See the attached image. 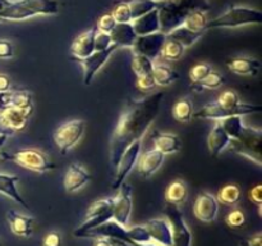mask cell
<instances>
[{
    "mask_svg": "<svg viewBox=\"0 0 262 246\" xmlns=\"http://www.w3.org/2000/svg\"><path fill=\"white\" fill-rule=\"evenodd\" d=\"M163 99L164 92H154L143 99H130L128 101L118 120L110 142V160L113 166L117 167L120 156L128 146L136 141H141L145 136L160 113Z\"/></svg>",
    "mask_w": 262,
    "mask_h": 246,
    "instance_id": "cell-1",
    "label": "cell"
},
{
    "mask_svg": "<svg viewBox=\"0 0 262 246\" xmlns=\"http://www.w3.org/2000/svg\"><path fill=\"white\" fill-rule=\"evenodd\" d=\"M261 107L250 102H242L235 91L228 90L219 96L216 101L209 102L197 113H193V117L201 119H217L222 120L224 118L233 117V115H248L260 113Z\"/></svg>",
    "mask_w": 262,
    "mask_h": 246,
    "instance_id": "cell-2",
    "label": "cell"
},
{
    "mask_svg": "<svg viewBox=\"0 0 262 246\" xmlns=\"http://www.w3.org/2000/svg\"><path fill=\"white\" fill-rule=\"evenodd\" d=\"M210 4L207 0H161L158 2L160 32L170 33L183 25L189 13L194 10H207Z\"/></svg>",
    "mask_w": 262,
    "mask_h": 246,
    "instance_id": "cell-3",
    "label": "cell"
},
{
    "mask_svg": "<svg viewBox=\"0 0 262 246\" xmlns=\"http://www.w3.org/2000/svg\"><path fill=\"white\" fill-rule=\"evenodd\" d=\"M59 13L58 0H17L0 12V20H23L36 15H55Z\"/></svg>",
    "mask_w": 262,
    "mask_h": 246,
    "instance_id": "cell-4",
    "label": "cell"
},
{
    "mask_svg": "<svg viewBox=\"0 0 262 246\" xmlns=\"http://www.w3.org/2000/svg\"><path fill=\"white\" fill-rule=\"evenodd\" d=\"M262 14L260 10L248 7H232L219 17L209 20L206 30L212 28H235L247 25H260Z\"/></svg>",
    "mask_w": 262,
    "mask_h": 246,
    "instance_id": "cell-5",
    "label": "cell"
},
{
    "mask_svg": "<svg viewBox=\"0 0 262 246\" xmlns=\"http://www.w3.org/2000/svg\"><path fill=\"white\" fill-rule=\"evenodd\" d=\"M261 137L262 131L260 128L245 126L238 137L230 140L228 146L234 153L246 156L257 166H261Z\"/></svg>",
    "mask_w": 262,
    "mask_h": 246,
    "instance_id": "cell-6",
    "label": "cell"
},
{
    "mask_svg": "<svg viewBox=\"0 0 262 246\" xmlns=\"http://www.w3.org/2000/svg\"><path fill=\"white\" fill-rule=\"evenodd\" d=\"M2 158L15 161L23 168L38 173H45L56 168V164L53 163L43 151L37 149H20L15 153H3Z\"/></svg>",
    "mask_w": 262,
    "mask_h": 246,
    "instance_id": "cell-7",
    "label": "cell"
},
{
    "mask_svg": "<svg viewBox=\"0 0 262 246\" xmlns=\"http://www.w3.org/2000/svg\"><path fill=\"white\" fill-rule=\"evenodd\" d=\"M166 220L170 224L173 246H192V233L184 215L178 205L168 204L165 207Z\"/></svg>",
    "mask_w": 262,
    "mask_h": 246,
    "instance_id": "cell-8",
    "label": "cell"
},
{
    "mask_svg": "<svg viewBox=\"0 0 262 246\" xmlns=\"http://www.w3.org/2000/svg\"><path fill=\"white\" fill-rule=\"evenodd\" d=\"M86 123L81 119L69 120V122L63 123L59 126L58 130L54 133V141L58 146L61 155H66L83 136Z\"/></svg>",
    "mask_w": 262,
    "mask_h": 246,
    "instance_id": "cell-9",
    "label": "cell"
},
{
    "mask_svg": "<svg viewBox=\"0 0 262 246\" xmlns=\"http://www.w3.org/2000/svg\"><path fill=\"white\" fill-rule=\"evenodd\" d=\"M31 114H32L31 112L17 109V108H0V135L8 137L14 135L17 131L23 130L27 126Z\"/></svg>",
    "mask_w": 262,
    "mask_h": 246,
    "instance_id": "cell-10",
    "label": "cell"
},
{
    "mask_svg": "<svg viewBox=\"0 0 262 246\" xmlns=\"http://www.w3.org/2000/svg\"><path fill=\"white\" fill-rule=\"evenodd\" d=\"M132 213V186L123 182L119 194L113 197V219L123 227H127Z\"/></svg>",
    "mask_w": 262,
    "mask_h": 246,
    "instance_id": "cell-11",
    "label": "cell"
},
{
    "mask_svg": "<svg viewBox=\"0 0 262 246\" xmlns=\"http://www.w3.org/2000/svg\"><path fill=\"white\" fill-rule=\"evenodd\" d=\"M165 40L166 35L160 32V31L155 33H150V35L137 36L135 45L132 46L133 54L143 55L146 58L151 59V60H155L160 55Z\"/></svg>",
    "mask_w": 262,
    "mask_h": 246,
    "instance_id": "cell-12",
    "label": "cell"
},
{
    "mask_svg": "<svg viewBox=\"0 0 262 246\" xmlns=\"http://www.w3.org/2000/svg\"><path fill=\"white\" fill-rule=\"evenodd\" d=\"M141 153V141H136L132 145L128 146L127 150L123 153V155L120 156L119 161L117 164V172H115V177L113 179L112 189L118 190L122 186L123 182H125V178L129 174V172L132 171L135 164L137 163L138 158H140Z\"/></svg>",
    "mask_w": 262,
    "mask_h": 246,
    "instance_id": "cell-13",
    "label": "cell"
},
{
    "mask_svg": "<svg viewBox=\"0 0 262 246\" xmlns=\"http://www.w3.org/2000/svg\"><path fill=\"white\" fill-rule=\"evenodd\" d=\"M117 46L113 44L109 49L104 51H94L91 55H89L84 59H79V63H81L82 68H83V84L86 86L91 85L92 79L95 78L97 72L104 67V64L106 63L107 59L110 58L113 53L117 50Z\"/></svg>",
    "mask_w": 262,
    "mask_h": 246,
    "instance_id": "cell-14",
    "label": "cell"
},
{
    "mask_svg": "<svg viewBox=\"0 0 262 246\" xmlns=\"http://www.w3.org/2000/svg\"><path fill=\"white\" fill-rule=\"evenodd\" d=\"M219 212V202L210 192L202 191L196 197L193 204V213L202 222H212L216 219Z\"/></svg>",
    "mask_w": 262,
    "mask_h": 246,
    "instance_id": "cell-15",
    "label": "cell"
},
{
    "mask_svg": "<svg viewBox=\"0 0 262 246\" xmlns=\"http://www.w3.org/2000/svg\"><path fill=\"white\" fill-rule=\"evenodd\" d=\"M150 235L151 241L156 242L159 246H173V237H171L170 224L164 218H155L150 219L143 224Z\"/></svg>",
    "mask_w": 262,
    "mask_h": 246,
    "instance_id": "cell-16",
    "label": "cell"
},
{
    "mask_svg": "<svg viewBox=\"0 0 262 246\" xmlns=\"http://www.w3.org/2000/svg\"><path fill=\"white\" fill-rule=\"evenodd\" d=\"M84 237H99V238H118V240L127 241V242H132L128 237V228L123 227L119 223L115 222L114 219H110L107 222L102 223L99 227L94 228V230L89 231L84 235Z\"/></svg>",
    "mask_w": 262,
    "mask_h": 246,
    "instance_id": "cell-17",
    "label": "cell"
},
{
    "mask_svg": "<svg viewBox=\"0 0 262 246\" xmlns=\"http://www.w3.org/2000/svg\"><path fill=\"white\" fill-rule=\"evenodd\" d=\"M91 181V174L79 164H71L64 176V189L67 192H76Z\"/></svg>",
    "mask_w": 262,
    "mask_h": 246,
    "instance_id": "cell-18",
    "label": "cell"
},
{
    "mask_svg": "<svg viewBox=\"0 0 262 246\" xmlns=\"http://www.w3.org/2000/svg\"><path fill=\"white\" fill-rule=\"evenodd\" d=\"M164 159H165V155L161 154L160 151L155 150V149L142 154L137 160L138 173H140L143 178H148V177L152 176V174L160 168L161 164L164 163Z\"/></svg>",
    "mask_w": 262,
    "mask_h": 246,
    "instance_id": "cell-19",
    "label": "cell"
},
{
    "mask_svg": "<svg viewBox=\"0 0 262 246\" xmlns=\"http://www.w3.org/2000/svg\"><path fill=\"white\" fill-rule=\"evenodd\" d=\"M7 219L10 224V230L14 235L20 237H31L33 233V218L22 215L15 210L10 209L7 213Z\"/></svg>",
    "mask_w": 262,
    "mask_h": 246,
    "instance_id": "cell-20",
    "label": "cell"
},
{
    "mask_svg": "<svg viewBox=\"0 0 262 246\" xmlns=\"http://www.w3.org/2000/svg\"><path fill=\"white\" fill-rule=\"evenodd\" d=\"M97 28H91L90 31H86L82 35H79L76 40L73 41L71 46V51L77 60L84 59L89 55H91L95 51V33Z\"/></svg>",
    "mask_w": 262,
    "mask_h": 246,
    "instance_id": "cell-21",
    "label": "cell"
},
{
    "mask_svg": "<svg viewBox=\"0 0 262 246\" xmlns=\"http://www.w3.org/2000/svg\"><path fill=\"white\" fill-rule=\"evenodd\" d=\"M132 26L137 36H145L159 32L160 31V20H159L158 8L133 20Z\"/></svg>",
    "mask_w": 262,
    "mask_h": 246,
    "instance_id": "cell-22",
    "label": "cell"
},
{
    "mask_svg": "<svg viewBox=\"0 0 262 246\" xmlns=\"http://www.w3.org/2000/svg\"><path fill=\"white\" fill-rule=\"evenodd\" d=\"M113 44L117 48H130L135 45V41L137 38L135 30H133L132 22L130 23H117L114 30L110 32Z\"/></svg>",
    "mask_w": 262,
    "mask_h": 246,
    "instance_id": "cell-23",
    "label": "cell"
},
{
    "mask_svg": "<svg viewBox=\"0 0 262 246\" xmlns=\"http://www.w3.org/2000/svg\"><path fill=\"white\" fill-rule=\"evenodd\" d=\"M152 140L155 144V150L160 151L164 155L178 153L182 149L181 138L174 133L155 132L152 135Z\"/></svg>",
    "mask_w": 262,
    "mask_h": 246,
    "instance_id": "cell-24",
    "label": "cell"
},
{
    "mask_svg": "<svg viewBox=\"0 0 262 246\" xmlns=\"http://www.w3.org/2000/svg\"><path fill=\"white\" fill-rule=\"evenodd\" d=\"M227 67L229 71L239 76H256L260 71V61L253 58L238 56V58L229 59L227 61Z\"/></svg>",
    "mask_w": 262,
    "mask_h": 246,
    "instance_id": "cell-25",
    "label": "cell"
},
{
    "mask_svg": "<svg viewBox=\"0 0 262 246\" xmlns=\"http://www.w3.org/2000/svg\"><path fill=\"white\" fill-rule=\"evenodd\" d=\"M229 141L230 137L223 130L220 122H216L214 127H212V130L210 131L209 137H207V148H209L210 154L212 156L220 155L222 151H224L228 148Z\"/></svg>",
    "mask_w": 262,
    "mask_h": 246,
    "instance_id": "cell-26",
    "label": "cell"
},
{
    "mask_svg": "<svg viewBox=\"0 0 262 246\" xmlns=\"http://www.w3.org/2000/svg\"><path fill=\"white\" fill-rule=\"evenodd\" d=\"M12 107L20 110L33 112L32 95L28 91H8L3 94V108Z\"/></svg>",
    "mask_w": 262,
    "mask_h": 246,
    "instance_id": "cell-27",
    "label": "cell"
},
{
    "mask_svg": "<svg viewBox=\"0 0 262 246\" xmlns=\"http://www.w3.org/2000/svg\"><path fill=\"white\" fill-rule=\"evenodd\" d=\"M18 181H19V177L18 176L0 173V194L5 195V196H8L9 199H12L13 201L17 202V204L22 205L26 209H30L28 204L25 201V199L20 196L19 191H18Z\"/></svg>",
    "mask_w": 262,
    "mask_h": 246,
    "instance_id": "cell-28",
    "label": "cell"
},
{
    "mask_svg": "<svg viewBox=\"0 0 262 246\" xmlns=\"http://www.w3.org/2000/svg\"><path fill=\"white\" fill-rule=\"evenodd\" d=\"M188 197V187L182 179L171 182L165 190V201L171 205H181Z\"/></svg>",
    "mask_w": 262,
    "mask_h": 246,
    "instance_id": "cell-29",
    "label": "cell"
},
{
    "mask_svg": "<svg viewBox=\"0 0 262 246\" xmlns=\"http://www.w3.org/2000/svg\"><path fill=\"white\" fill-rule=\"evenodd\" d=\"M202 36H204L202 32H192V31H189L188 28H186L182 25L179 26L178 28L171 31L170 33H168L166 37L178 41V43H181L184 48H189V46L193 45L196 41H199Z\"/></svg>",
    "mask_w": 262,
    "mask_h": 246,
    "instance_id": "cell-30",
    "label": "cell"
},
{
    "mask_svg": "<svg viewBox=\"0 0 262 246\" xmlns=\"http://www.w3.org/2000/svg\"><path fill=\"white\" fill-rule=\"evenodd\" d=\"M207 23H209L207 13L205 10H194V12L189 13L188 17L183 22V26L192 32L205 33L207 31Z\"/></svg>",
    "mask_w": 262,
    "mask_h": 246,
    "instance_id": "cell-31",
    "label": "cell"
},
{
    "mask_svg": "<svg viewBox=\"0 0 262 246\" xmlns=\"http://www.w3.org/2000/svg\"><path fill=\"white\" fill-rule=\"evenodd\" d=\"M151 74H152L156 86H169L174 81H177L179 77L177 72H174L173 69L164 66V64H154V69Z\"/></svg>",
    "mask_w": 262,
    "mask_h": 246,
    "instance_id": "cell-32",
    "label": "cell"
},
{
    "mask_svg": "<svg viewBox=\"0 0 262 246\" xmlns=\"http://www.w3.org/2000/svg\"><path fill=\"white\" fill-rule=\"evenodd\" d=\"M173 117L181 123H188L193 118V104L189 99L178 100L173 107Z\"/></svg>",
    "mask_w": 262,
    "mask_h": 246,
    "instance_id": "cell-33",
    "label": "cell"
},
{
    "mask_svg": "<svg viewBox=\"0 0 262 246\" xmlns=\"http://www.w3.org/2000/svg\"><path fill=\"white\" fill-rule=\"evenodd\" d=\"M184 46L181 43L176 40H171V38L166 37L165 43H164L163 49H161L160 55L163 56L165 60L169 61H176L183 56L184 54Z\"/></svg>",
    "mask_w": 262,
    "mask_h": 246,
    "instance_id": "cell-34",
    "label": "cell"
},
{
    "mask_svg": "<svg viewBox=\"0 0 262 246\" xmlns=\"http://www.w3.org/2000/svg\"><path fill=\"white\" fill-rule=\"evenodd\" d=\"M241 199V189L234 183L225 184L222 190H219L216 195L217 202L224 205H234Z\"/></svg>",
    "mask_w": 262,
    "mask_h": 246,
    "instance_id": "cell-35",
    "label": "cell"
},
{
    "mask_svg": "<svg viewBox=\"0 0 262 246\" xmlns=\"http://www.w3.org/2000/svg\"><path fill=\"white\" fill-rule=\"evenodd\" d=\"M124 2L129 4L132 20L137 19L146 13L158 8V2H155V0H124Z\"/></svg>",
    "mask_w": 262,
    "mask_h": 246,
    "instance_id": "cell-36",
    "label": "cell"
},
{
    "mask_svg": "<svg viewBox=\"0 0 262 246\" xmlns=\"http://www.w3.org/2000/svg\"><path fill=\"white\" fill-rule=\"evenodd\" d=\"M219 122L222 125L223 130L225 131V133L230 137V140L237 138L241 131L245 127V123H243V119L241 115H233V117L224 118V119L219 120Z\"/></svg>",
    "mask_w": 262,
    "mask_h": 246,
    "instance_id": "cell-37",
    "label": "cell"
},
{
    "mask_svg": "<svg viewBox=\"0 0 262 246\" xmlns=\"http://www.w3.org/2000/svg\"><path fill=\"white\" fill-rule=\"evenodd\" d=\"M154 60L146 58L143 55H138V54H133V60H132V69L136 73L137 78L147 74L152 73L154 69Z\"/></svg>",
    "mask_w": 262,
    "mask_h": 246,
    "instance_id": "cell-38",
    "label": "cell"
},
{
    "mask_svg": "<svg viewBox=\"0 0 262 246\" xmlns=\"http://www.w3.org/2000/svg\"><path fill=\"white\" fill-rule=\"evenodd\" d=\"M223 84H224V77L217 72L211 71L201 82L192 85V89L196 90V91H202L204 89L214 90L219 89Z\"/></svg>",
    "mask_w": 262,
    "mask_h": 246,
    "instance_id": "cell-39",
    "label": "cell"
},
{
    "mask_svg": "<svg viewBox=\"0 0 262 246\" xmlns=\"http://www.w3.org/2000/svg\"><path fill=\"white\" fill-rule=\"evenodd\" d=\"M107 213H113V199H101L92 202L91 207L87 210L86 219L99 215H105Z\"/></svg>",
    "mask_w": 262,
    "mask_h": 246,
    "instance_id": "cell-40",
    "label": "cell"
},
{
    "mask_svg": "<svg viewBox=\"0 0 262 246\" xmlns=\"http://www.w3.org/2000/svg\"><path fill=\"white\" fill-rule=\"evenodd\" d=\"M112 15L114 17L117 23H130L132 22V14H130V8L127 2H120L113 10Z\"/></svg>",
    "mask_w": 262,
    "mask_h": 246,
    "instance_id": "cell-41",
    "label": "cell"
},
{
    "mask_svg": "<svg viewBox=\"0 0 262 246\" xmlns=\"http://www.w3.org/2000/svg\"><path fill=\"white\" fill-rule=\"evenodd\" d=\"M128 237L135 243H150L151 238L145 225H136V227L128 228Z\"/></svg>",
    "mask_w": 262,
    "mask_h": 246,
    "instance_id": "cell-42",
    "label": "cell"
},
{
    "mask_svg": "<svg viewBox=\"0 0 262 246\" xmlns=\"http://www.w3.org/2000/svg\"><path fill=\"white\" fill-rule=\"evenodd\" d=\"M211 71L212 68L209 63H199L192 67L191 71H189V77H191L192 85L201 82Z\"/></svg>",
    "mask_w": 262,
    "mask_h": 246,
    "instance_id": "cell-43",
    "label": "cell"
},
{
    "mask_svg": "<svg viewBox=\"0 0 262 246\" xmlns=\"http://www.w3.org/2000/svg\"><path fill=\"white\" fill-rule=\"evenodd\" d=\"M94 43H95V51H104L113 45L110 33L100 32V31H96V33H95Z\"/></svg>",
    "mask_w": 262,
    "mask_h": 246,
    "instance_id": "cell-44",
    "label": "cell"
},
{
    "mask_svg": "<svg viewBox=\"0 0 262 246\" xmlns=\"http://www.w3.org/2000/svg\"><path fill=\"white\" fill-rule=\"evenodd\" d=\"M115 26H117V22H115V19H114V17L112 15V13H106V14H104L100 17L96 28L100 31V32L110 33L113 30H114Z\"/></svg>",
    "mask_w": 262,
    "mask_h": 246,
    "instance_id": "cell-45",
    "label": "cell"
},
{
    "mask_svg": "<svg viewBox=\"0 0 262 246\" xmlns=\"http://www.w3.org/2000/svg\"><path fill=\"white\" fill-rule=\"evenodd\" d=\"M225 222L229 227H241V225L245 224L246 222V217H245V213L239 209H234L227 215L225 218Z\"/></svg>",
    "mask_w": 262,
    "mask_h": 246,
    "instance_id": "cell-46",
    "label": "cell"
},
{
    "mask_svg": "<svg viewBox=\"0 0 262 246\" xmlns=\"http://www.w3.org/2000/svg\"><path fill=\"white\" fill-rule=\"evenodd\" d=\"M14 56V49L10 41L0 40V59H10Z\"/></svg>",
    "mask_w": 262,
    "mask_h": 246,
    "instance_id": "cell-47",
    "label": "cell"
},
{
    "mask_svg": "<svg viewBox=\"0 0 262 246\" xmlns=\"http://www.w3.org/2000/svg\"><path fill=\"white\" fill-rule=\"evenodd\" d=\"M156 86L155 81L152 78V74H147V76L140 77L137 79V87L142 91H148V90L154 89Z\"/></svg>",
    "mask_w": 262,
    "mask_h": 246,
    "instance_id": "cell-48",
    "label": "cell"
},
{
    "mask_svg": "<svg viewBox=\"0 0 262 246\" xmlns=\"http://www.w3.org/2000/svg\"><path fill=\"white\" fill-rule=\"evenodd\" d=\"M42 246H61V236L58 232H50L43 238Z\"/></svg>",
    "mask_w": 262,
    "mask_h": 246,
    "instance_id": "cell-49",
    "label": "cell"
},
{
    "mask_svg": "<svg viewBox=\"0 0 262 246\" xmlns=\"http://www.w3.org/2000/svg\"><path fill=\"white\" fill-rule=\"evenodd\" d=\"M250 199L252 200L256 205L261 207V204H262V186L261 184H257V186H255L252 190H251Z\"/></svg>",
    "mask_w": 262,
    "mask_h": 246,
    "instance_id": "cell-50",
    "label": "cell"
},
{
    "mask_svg": "<svg viewBox=\"0 0 262 246\" xmlns=\"http://www.w3.org/2000/svg\"><path fill=\"white\" fill-rule=\"evenodd\" d=\"M10 86H12V82H10L9 77L5 74H0V94L10 91Z\"/></svg>",
    "mask_w": 262,
    "mask_h": 246,
    "instance_id": "cell-51",
    "label": "cell"
},
{
    "mask_svg": "<svg viewBox=\"0 0 262 246\" xmlns=\"http://www.w3.org/2000/svg\"><path fill=\"white\" fill-rule=\"evenodd\" d=\"M245 243L246 246H262V237H261V235H257V236H255V237H252V238H250V240H247V241H245Z\"/></svg>",
    "mask_w": 262,
    "mask_h": 246,
    "instance_id": "cell-52",
    "label": "cell"
},
{
    "mask_svg": "<svg viewBox=\"0 0 262 246\" xmlns=\"http://www.w3.org/2000/svg\"><path fill=\"white\" fill-rule=\"evenodd\" d=\"M109 241L110 246H132L133 242H127V241L118 240V238H110Z\"/></svg>",
    "mask_w": 262,
    "mask_h": 246,
    "instance_id": "cell-53",
    "label": "cell"
},
{
    "mask_svg": "<svg viewBox=\"0 0 262 246\" xmlns=\"http://www.w3.org/2000/svg\"><path fill=\"white\" fill-rule=\"evenodd\" d=\"M94 246H110V243L106 238H99V240L95 242Z\"/></svg>",
    "mask_w": 262,
    "mask_h": 246,
    "instance_id": "cell-54",
    "label": "cell"
},
{
    "mask_svg": "<svg viewBox=\"0 0 262 246\" xmlns=\"http://www.w3.org/2000/svg\"><path fill=\"white\" fill-rule=\"evenodd\" d=\"M10 4V0H0V12L4 10Z\"/></svg>",
    "mask_w": 262,
    "mask_h": 246,
    "instance_id": "cell-55",
    "label": "cell"
},
{
    "mask_svg": "<svg viewBox=\"0 0 262 246\" xmlns=\"http://www.w3.org/2000/svg\"><path fill=\"white\" fill-rule=\"evenodd\" d=\"M132 246H159V245H156V243H152V242H150V243H135L133 242Z\"/></svg>",
    "mask_w": 262,
    "mask_h": 246,
    "instance_id": "cell-56",
    "label": "cell"
},
{
    "mask_svg": "<svg viewBox=\"0 0 262 246\" xmlns=\"http://www.w3.org/2000/svg\"><path fill=\"white\" fill-rule=\"evenodd\" d=\"M5 141H7V136L0 135V149L3 148V145H4V144H5Z\"/></svg>",
    "mask_w": 262,
    "mask_h": 246,
    "instance_id": "cell-57",
    "label": "cell"
},
{
    "mask_svg": "<svg viewBox=\"0 0 262 246\" xmlns=\"http://www.w3.org/2000/svg\"><path fill=\"white\" fill-rule=\"evenodd\" d=\"M4 94V92H3ZM3 94H0V108H3Z\"/></svg>",
    "mask_w": 262,
    "mask_h": 246,
    "instance_id": "cell-58",
    "label": "cell"
},
{
    "mask_svg": "<svg viewBox=\"0 0 262 246\" xmlns=\"http://www.w3.org/2000/svg\"><path fill=\"white\" fill-rule=\"evenodd\" d=\"M155 2H161V0H155Z\"/></svg>",
    "mask_w": 262,
    "mask_h": 246,
    "instance_id": "cell-59",
    "label": "cell"
},
{
    "mask_svg": "<svg viewBox=\"0 0 262 246\" xmlns=\"http://www.w3.org/2000/svg\"><path fill=\"white\" fill-rule=\"evenodd\" d=\"M242 246H246V245H245V243H243V242H242Z\"/></svg>",
    "mask_w": 262,
    "mask_h": 246,
    "instance_id": "cell-60",
    "label": "cell"
},
{
    "mask_svg": "<svg viewBox=\"0 0 262 246\" xmlns=\"http://www.w3.org/2000/svg\"><path fill=\"white\" fill-rule=\"evenodd\" d=\"M0 246H2V242H0Z\"/></svg>",
    "mask_w": 262,
    "mask_h": 246,
    "instance_id": "cell-61",
    "label": "cell"
}]
</instances>
